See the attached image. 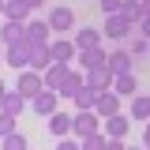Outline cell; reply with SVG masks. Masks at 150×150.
<instances>
[{"label":"cell","instance_id":"obj_1","mask_svg":"<svg viewBox=\"0 0 150 150\" xmlns=\"http://www.w3.org/2000/svg\"><path fill=\"white\" fill-rule=\"evenodd\" d=\"M94 131H101V116L94 109H75L71 112V135L75 139H86V135H94Z\"/></svg>","mask_w":150,"mask_h":150},{"label":"cell","instance_id":"obj_2","mask_svg":"<svg viewBox=\"0 0 150 150\" xmlns=\"http://www.w3.org/2000/svg\"><path fill=\"white\" fill-rule=\"evenodd\" d=\"M30 53H34V45H30V41L4 45V64H8L11 71H26V68H30Z\"/></svg>","mask_w":150,"mask_h":150},{"label":"cell","instance_id":"obj_3","mask_svg":"<svg viewBox=\"0 0 150 150\" xmlns=\"http://www.w3.org/2000/svg\"><path fill=\"white\" fill-rule=\"evenodd\" d=\"M75 64H79V71H98V68H109V49H105V45H94V49H79Z\"/></svg>","mask_w":150,"mask_h":150},{"label":"cell","instance_id":"obj_4","mask_svg":"<svg viewBox=\"0 0 150 150\" xmlns=\"http://www.w3.org/2000/svg\"><path fill=\"white\" fill-rule=\"evenodd\" d=\"M30 109H34L38 116H41V120H49V116H53V112L60 109V94L45 86L41 94H34V98H30Z\"/></svg>","mask_w":150,"mask_h":150},{"label":"cell","instance_id":"obj_5","mask_svg":"<svg viewBox=\"0 0 150 150\" xmlns=\"http://www.w3.org/2000/svg\"><path fill=\"white\" fill-rule=\"evenodd\" d=\"M94 112L105 120V116H112V112H124V98L116 90H101L98 98H94Z\"/></svg>","mask_w":150,"mask_h":150},{"label":"cell","instance_id":"obj_6","mask_svg":"<svg viewBox=\"0 0 150 150\" xmlns=\"http://www.w3.org/2000/svg\"><path fill=\"white\" fill-rule=\"evenodd\" d=\"M15 90L23 94V98H34V94H41V90H45V79H41V71H34V68L19 71V79H15Z\"/></svg>","mask_w":150,"mask_h":150},{"label":"cell","instance_id":"obj_7","mask_svg":"<svg viewBox=\"0 0 150 150\" xmlns=\"http://www.w3.org/2000/svg\"><path fill=\"white\" fill-rule=\"evenodd\" d=\"M101 34L112 38V41H128L131 34H135V26H131L124 15H105V26H101Z\"/></svg>","mask_w":150,"mask_h":150},{"label":"cell","instance_id":"obj_8","mask_svg":"<svg viewBox=\"0 0 150 150\" xmlns=\"http://www.w3.org/2000/svg\"><path fill=\"white\" fill-rule=\"evenodd\" d=\"M131 124H135V120H131L128 112H112V116L101 120V131H105L109 139H124V135L131 131Z\"/></svg>","mask_w":150,"mask_h":150},{"label":"cell","instance_id":"obj_9","mask_svg":"<svg viewBox=\"0 0 150 150\" xmlns=\"http://www.w3.org/2000/svg\"><path fill=\"white\" fill-rule=\"evenodd\" d=\"M53 26H49V19H26V41H30V45H49V41H53Z\"/></svg>","mask_w":150,"mask_h":150},{"label":"cell","instance_id":"obj_10","mask_svg":"<svg viewBox=\"0 0 150 150\" xmlns=\"http://www.w3.org/2000/svg\"><path fill=\"white\" fill-rule=\"evenodd\" d=\"M45 19H49V26H53V34H68V30L75 26V11L68 8V4H60V8H53V11H49Z\"/></svg>","mask_w":150,"mask_h":150},{"label":"cell","instance_id":"obj_11","mask_svg":"<svg viewBox=\"0 0 150 150\" xmlns=\"http://www.w3.org/2000/svg\"><path fill=\"white\" fill-rule=\"evenodd\" d=\"M109 71H112V75H128V71H135V56H131L124 45L109 49Z\"/></svg>","mask_w":150,"mask_h":150},{"label":"cell","instance_id":"obj_12","mask_svg":"<svg viewBox=\"0 0 150 150\" xmlns=\"http://www.w3.org/2000/svg\"><path fill=\"white\" fill-rule=\"evenodd\" d=\"M49 45H53V56L60 60V64H75V56H79V45H75V38H53Z\"/></svg>","mask_w":150,"mask_h":150},{"label":"cell","instance_id":"obj_13","mask_svg":"<svg viewBox=\"0 0 150 150\" xmlns=\"http://www.w3.org/2000/svg\"><path fill=\"white\" fill-rule=\"evenodd\" d=\"M71 68H75V64H60V60H56V64H49V68L41 71V79H45V86H49V90H60Z\"/></svg>","mask_w":150,"mask_h":150},{"label":"cell","instance_id":"obj_14","mask_svg":"<svg viewBox=\"0 0 150 150\" xmlns=\"http://www.w3.org/2000/svg\"><path fill=\"white\" fill-rule=\"evenodd\" d=\"M128 116L135 120V124H146L150 120V98L146 94H131L128 98Z\"/></svg>","mask_w":150,"mask_h":150},{"label":"cell","instance_id":"obj_15","mask_svg":"<svg viewBox=\"0 0 150 150\" xmlns=\"http://www.w3.org/2000/svg\"><path fill=\"white\" fill-rule=\"evenodd\" d=\"M83 86H86V71H75V68H71V71H68V79H64V86H60L56 94H60V101H71Z\"/></svg>","mask_w":150,"mask_h":150},{"label":"cell","instance_id":"obj_16","mask_svg":"<svg viewBox=\"0 0 150 150\" xmlns=\"http://www.w3.org/2000/svg\"><path fill=\"white\" fill-rule=\"evenodd\" d=\"M15 41H26V23L4 19V26H0V45H15Z\"/></svg>","mask_w":150,"mask_h":150},{"label":"cell","instance_id":"obj_17","mask_svg":"<svg viewBox=\"0 0 150 150\" xmlns=\"http://www.w3.org/2000/svg\"><path fill=\"white\" fill-rule=\"evenodd\" d=\"M0 109H4V112H11V116H19L23 109H30V98H23L19 90H8L4 98H0Z\"/></svg>","mask_w":150,"mask_h":150},{"label":"cell","instance_id":"obj_18","mask_svg":"<svg viewBox=\"0 0 150 150\" xmlns=\"http://www.w3.org/2000/svg\"><path fill=\"white\" fill-rule=\"evenodd\" d=\"M112 83H116V75L109 71V68H98V71H86V86H94V90H112Z\"/></svg>","mask_w":150,"mask_h":150},{"label":"cell","instance_id":"obj_19","mask_svg":"<svg viewBox=\"0 0 150 150\" xmlns=\"http://www.w3.org/2000/svg\"><path fill=\"white\" fill-rule=\"evenodd\" d=\"M105 34L98 30V26H83V30H75V45L79 49H94V45H101Z\"/></svg>","mask_w":150,"mask_h":150},{"label":"cell","instance_id":"obj_20","mask_svg":"<svg viewBox=\"0 0 150 150\" xmlns=\"http://www.w3.org/2000/svg\"><path fill=\"white\" fill-rule=\"evenodd\" d=\"M120 15L128 19L131 26H139V23L146 19V4H143V0H124V8H120Z\"/></svg>","mask_w":150,"mask_h":150},{"label":"cell","instance_id":"obj_21","mask_svg":"<svg viewBox=\"0 0 150 150\" xmlns=\"http://www.w3.org/2000/svg\"><path fill=\"white\" fill-rule=\"evenodd\" d=\"M49 131L60 135V139H68V135H71V112H60V109H56L53 116H49Z\"/></svg>","mask_w":150,"mask_h":150},{"label":"cell","instance_id":"obj_22","mask_svg":"<svg viewBox=\"0 0 150 150\" xmlns=\"http://www.w3.org/2000/svg\"><path fill=\"white\" fill-rule=\"evenodd\" d=\"M4 19L26 23V19H30V4H26V0H8V4H4Z\"/></svg>","mask_w":150,"mask_h":150},{"label":"cell","instance_id":"obj_23","mask_svg":"<svg viewBox=\"0 0 150 150\" xmlns=\"http://www.w3.org/2000/svg\"><path fill=\"white\" fill-rule=\"evenodd\" d=\"M49 64H56V56H53V45H38L34 53H30V68H34V71H45Z\"/></svg>","mask_w":150,"mask_h":150},{"label":"cell","instance_id":"obj_24","mask_svg":"<svg viewBox=\"0 0 150 150\" xmlns=\"http://www.w3.org/2000/svg\"><path fill=\"white\" fill-rule=\"evenodd\" d=\"M112 90L120 94V98H131V94H139V86H135V71H128V75H116Z\"/></svg>","mask_w":150,"mask_h":150},{"label":"cell","instance_id":"obj_25","mask_svg":"<svg viewBox=\"0 0 150 150\" xmlns=\"http://www.w3.org/2000/svg\"><path fill=\"white\" fill-rule=\"evenodd\" d=\"M124 49H128V53L135 56V60H139V56H146V53H150V38H143V34H131L128 41H124Z\"/></svg>","mask_w":150,"mask_h":150},{"label":"cell","instance_id":"obj_26","mask_svg":"<svg viewBox=\"0 0 150 150\" xmlns=\"http://www.w3.org/2000/svg\"><path fill=\"white\" fill-rule=\"evenodd\" d=\"M105 143H109L105 131H94V135H86V139H79V146H83V150H105Z\"/></svg>","mask_w":150,"mask_h":150},{"label":"cell","instance_id":"obj_27","mask_svg":"<svg viewBox=\"0 0 150 150\" xmlns=\"http://www.w3.org/2000/svg\"><path fill=\"white\" fill-rule=\"evenodd\" d=\"M94 98H98V90H94V86H83L71 101H75V109H94Z\"/></svg>","mask_w":150,"mask_h":150},{"label":"cell","instance_id":"obj_28","mask_svg":"<svg viewBox=\"0 0 150 150\" xmlns=\"http://www.w3.org/2000/svg\"><path fill=\"white\" fill-rule=\"evenodd\" d=\"M0 150H30V146H26V135L11 131V135H4V139H0Z\"/></svg>","mask_w":150,"mask_h":150},{"label":"cell","instance_id":"obj_29","mask_svg":"<svg viewBox=\"0 0 150 150\" xmlns=\"http://www.w3.org/2000/svg\"><path fill=\"white\" fill-rule=\"evenodd\" d=\"M15 120H19V116H11V112L0 109V139H4V135H11V131H19V128H15Z\"/></svg>","mask_w":150,"mask_h":150},{"label":"cell","instance_id":"obj_30","mask_svg":"<svg viewBox=\"0 0 150 150\" xmlns=\"http://www.w3.org/2000/svg\"><path fill=\"white\" fill-rule=\"evenodd\" d=\"M98 4H101L105 15H120V8H124V0H98Z\"/></svg>","mask_w":150,"mask_h":150},{"label":"cell","instance_id":"obj_31","mask_svg":"<svg viewBox=\"0 0 150 150\" xmlns=\"http://www.w3.org/2000/svg\"><path fill=\"white\" fill-rule=\"evenodd\" d=\"M56 150H83V146H79V139L68 135V139H60V143H56Z\"/></svg>","mask_w":150,"mask_h":150},{"label":"cell","instance_id":"obj_32","mask_svg":"<svg viewBox=\"0 0 150 150\" xmlns=\"http://www.w3.org/2000/svg\"><path fill=\"white\" fill-rule=\"evenodd\" d=\"M105 150H128V146H124V139H109V143H105Z\"/></svg>","mask_w":150,"mask_h":150},{"label":"cell","instance_id":"obj_33","mask_svg":"<svg viewBox=\"0 0 150 150\" xmlns=\"http://www.w3.org/2000/svg\"><path fill=\"white\" fill-rule=\"evenodd\" d=\"M139 34H143V38H150V15L143 19V23H139Z\"/></svg>","mask_w":150,"mask_h":150},{"label":"cell","instance_id":"obj_34","mask_svg":"<svg viewBox=\"0 0 150 150\" xmlns=\"http://www.w3.org/2000/svg\"><path fill=\"white\" fill-rule=\"evenodd\" d=\"M30 4V11H38V8H45V0H26Z\"/></svg>","mask_w":150,"mask_h":150},{"label":"cell","instance_id":"obj_35","mask_svg":"<svg viewBox=\"0 0 150 150\" xmlns=\"http://www.w3.org/2000/svg\"><path fill=\"white\" fill-rule=\"evenodd\" d=\"M143 146H150V120H146V131H143Z\"/></svg>","mask_w":150,"mask_h":150},{"label":"cell","instance_id":"obj_36","mask_svg":"<svg viewBox=\"0 0 150 150\" xmlns=\"http://www.w3.org/2000/svg\"><path fill=\"white\" fill-rule=\"evenodd\" d=\"M4 94H8V86H4V79H0V98H4Z\"/></svg>","mask_w":150,"mask_h":150},{"label":"cell","instance_id":"obj_37","mask_svg":"<svg viewBox=\"0 0 150 150\" xmlns=\"http://www.w3.org/2000/svg\"><path fill=\"white\" fill-rule=\"evenodd\" d=\"M4 4H8V0H0V15H4Z\"/></svg>","mask_w":150,"mask_h":150},{"label":"cell","instance_id":"obj_38","mask_svg":"<svg viewBox=\"0 0 150 150\" xmlns=\"http://www.w3.org/2000/svg\"><path fill=\"white\" fill-rule=\"evenodd\" d=\"M143 4H146V15H150V0H143Z\"/></svg>","mask_w":150,"mask_h":150},{"label":"cell","instance_id":"obj_39","mask_svg":"<svg viewBox=\"0 0 150 150\" xmlns=\"http://www.w3.org/2000/svg\"><path fill=\"white\" fill-rule=\"evenodd\" d=\"M128 150H143V146H128Z\"/></svg>","mask_w":150,"mask_h":150},{"label":"cell","instance_id":"obj_40","mask_svg":"<svg viewBox=\"0 0 150 150\" xmlns=\"http://www.w3.org/2000/svg\"><path fill=\"white\" fill-rule=\"evenodd\" d=\"M0 60H4V49H0Z\"/></svg>","mask_w":150,"mask_h":150},{"label":"cell","instance_id":"obj_41","mask_svg":"<svg viewBox=\"0 0 150 150\" xmlns=\"http://www.w3.org/2000/svg\"><path fill=\"white\" fill-rule=\"evenodd\" d=\"M143 150H150V146H143Z\"/></svg>","mask_w":150,"mask_h":150}]
</instances>
